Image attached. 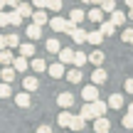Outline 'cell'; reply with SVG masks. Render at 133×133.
<instances>
[{"instance_id": "cell-1", "label": "cell", "mask_w": 133, "mask_h": 133, "mask_svg": "<svg viewBox=\"0 0 133 133\" xmlns=\"http://www.w3.org/2000/svg\"><path fill=\"white\" fill-rule=\"evenodd\" d=\"M47 25L54 30V32H66V35H71V30L76 27V25L71 22V20H64V17H52Z\"/></svg>"}, {"instance_id": "cell-2", "label": "cell", "mask_w": 133, "mask_h": 133, "mask_svg": "<svg viewBox=\"0 0 133 133\" xmlns=\"http://www.w3.org/2000/svg\"><path fill=\"white\" fill-rule=\"evenodd\" d=\"M81 99L84 101H96L99 99V86H94V84H89V86H84V89H81Z\"/></svg>"}, {"instance_id": "cell-3", "label": "cell", "mask_w": 133, "mask_h": 133, "mask_svg": "<svg viewBox=\"0 0 133 133\" xmlns=\"http://www.w3.org/2000/svg\"><path fill=\"white\" fill-rule=\"evenodd\" d=\"M106 79H109V74H106V69H101V66H96L94 74H91V81H94V86H101L106 84Z\"/></svg>"}, {"instance_id": "cell-4", "label": "cell", "mask_w": 133, "mask_h": 133, "mask_svg": "<svg viewBox=\"0 0 133 133\" xmlns=\"http://www.w3.org/2000/svg\"><path fill=\"white\" fill-rule=\"evenodd\" d=\"M57 104L62 106V109H71V106H74V94H69V91H62V94L57 96Z\"/></svg>"}, {"instance_id": "cell-5", "label": "cell", "mask_w": 133, "mask_h": 133, "mask_svg": "<svg viewBox=\"0 0 133 133\" xmlns=\"http://www.w3.org/2000/svg\"><path fill=\"white\" fill-rule=\"evenodd\" d=\"M109 126H111V121L106 118V116H96V118H94V131H96V133L109 131Z\"/></svg>"}, {"instance_id": "cell-6", "label": "cell", "mask_w": 133, "mask_h": 133, "mask_svg": "<svg viewBox=\"0 0 133 133\" xmlns=\"http://www.w3.org/2000/svg\"><path fill=\"white\" fill-rule=\"evenodd\" d=\"M47 74L52 76V79L64 76V64H62V62H57V64H47Z\"/></svg>"}, {"instance_id": "cell-7", "label": "cell", "mask_w": 133, "mask_h": 133, "mask_svg": "<svg viewBox=\"0 0 133 133\" xmlns=\"http://www.w3.org/2000/svg\"><path fill=\"white\" fill-rule=\"evenodd\" d=\"M30 17H32V22L39 25V27L49 22V17H47V12H44V10H32V15H30Z\"/></svg>"}, {"instance_id": "cell-8", "label": "cell", "mask_w": 133, "mask_h": 133, "mask_svg": "<svg viewBox=\"0 0 133 133\" xmlns=\"http://www.w3.org/2000/svg\"><path fill=\"white\" fill-rule=\"evenodd\" d=\"M39 81L35 79V76H25L22 79V91H27V94H32V91H37Z\"/></svg>"}, {"instance_id": "cell-9", "label": "cell", "mask_w": 133, "mask_h": 133, "mask_svg": "<svg viewBox=\"0 0 133 133\" xmlns=\"http://www.w3.org/2000/svg\"><path fill=\"white\" fill-rule=\"evenodd\" d=\"M12 66L15 71H27V66H30V62H27V57H12Z\"/></svg>"}, {"instance_id": "cell-10", "label": "cell", "mask_w": 133, "mask_h": 133, "mask_svg": "<svg viewBox=\"0 0 133 133\" xmlns=\"http://www.w3.org/2000/svg\"><path fill=\"white\" fill-rule=\"evenodd\" d=\"M109 109H123V94H111L109 101H106Z\"/></svg>"}, {"instance_id": "cell-11", "label": "cell", "mask_w": 133, "mask_h": 133, "mask_svg": "<svg viewBox=\"0 0 133 133\" xmlns=\"http://www.w3.org/2000/svg\"><path fill=\"white\" fill-rule=\"evenodd\" d=\"M79 116L84 121H89V118H96V114H94V106L89 104V101H84V104H81V111H79Z\"/></svg>"}, {"instance_id": "cell-12", "label": "cell", "mask_w": 133, "mask_h": 133, "mask_svg": "<svg viewBox=\"0 0 133 133\" xmlns=\"http://www.w3.org/2000/svg\"><path fill=\"white\" fill-rule=\"evenodd\" d=\"M99 32L104 35V37H111V35L116 32V27L111 25V20H101V22H99Z\"/></svg>"}, {"instance_id": "cell-13", "label": "cell", "mask_w": 133, "mask_h": 133, "mask_svg": "<svg viewBox=\"0 0 133 133\" xmlns=\"http://www.w3.org/2000/svg\"><path fill=\"white\" fill-rule=\"evenodd\" d=\"M15 74H17V71H15L12 66H3V69H0V79H3L5 84H12V79H15Z\"/></svg>"}, {"instance_id": "cell-14", "label": "cell", "mask_w": 133, "mask_h": 133, "mask_svg": "<svg viewBox=\"0 0 133 133\" xmlns=\"http://www.w3.org/2000/svg\"><path fill=\"white\" fill-rule=\"evenodd\" d=\"M15 104H17L20 109H30V104H32V101H30V94L27 91H20V94L15 96Z\"/></svg>"}, {"instance_id": "cell-15", "label": "cell", "mask_w": 133, "mask_h": 133, "mask_svg": "<svg viewBox=\"0 0 133 133\" xmlns=\"http://www.w3.org/2000/svg\"><path fill=\"white\" fill-rule=\"evenodd\" d=\"M71 39H74V44H84L86 42V30L74 27V30H71Z\"/></svg>"}, {"instance_id": "cell-16", "label": "cell", "mask_w": 133, "mask_h": 133, "mask_svg": "<svg viewBox=\"0 0 133 133\" xmlns=\"http://www.w3.org/2000/svg\"><path fill=\"white\" fill-rule=\"evenodd\" d=\"M57 57H59V62H62V64H71V57H74V49L64 47V49H59V52H57Z\"/></svg>"}, {"instance_id": "cell-17", "label": "cell", "mask_w": 133, "mask_h": 133, "mask_svg": "<svg viewBox=\"0 0 133 133\" xmlns=\"http://www.w3.org/2000/svg\"><path fill=\"white\" fill-rule=\"evenodd\" d=\"M84 126H86V121L81 118V116H71V121H69L66 128H71V131H84Z\"/></svg>"}, {"instance_id": "cell-18", "label": "cell", "mask_w": 133, "mask_h": 133, "mask_svg": "<svg viewBox=\"0 0 133 133\" xmlns=\"http://www.w3.org/2000/svg\"><path fill=\"white\" fill-rule=\"evenodd\" d=\"M64 74H66V81H71V84H79V81L84 79V76H81V69H76V66L69 69V71H64Z\"/></svg>"}, {"instance_id": "cell-19", "label": "cell", "mask_w": 133, "mask_h": 133, "mask_svg": "<svg viewBox=\"0 0 133 133\" xmlns=\"http://www.w3.org/2000/svg\"><path fill=\"white\" fill-rule=\"evenodd\" d=\"M86 62H91V64L101 66V64H104V52H101V49H94V52H91L89 57H86Z\"/></svg>"}, {"instance_id": "cell-20", "label": "cell", "mask_w": 133, "mask_h": 133, "mask_svg": "<svg viewBox=\"0 0 133 133\" xmlns=\"http://www.w3.org/2000/svg\"><path fill=\"white\" fill-rule=\"evenodd\" d=\"M25 35H27L30 39H39V35H42V27H39V25H27V30H25Z\"/></svg>"}, {"instance_id": "cell-21", "label": "cell", "mask_w": 133, "mask_h": 133, "mask_svg": "<svg viewBox=\"0 0 133 133\" xmlns=\"http://www.w3.org/2000/svg\"><path fill=\"white\" fill-rule=\"evenodd\" d=\"M71 116H74V114H69V109H62V114L57 116V123L62 126V128H66V126H69V121H71Z\"/></svg>"}, {"instance_id": "cell-22", "label": "cell", "mask_w": 133, "mask_h": 133, "mask_svg": "<svg viewBox=\"0 0 133 133\" xmlns=\"http://www.w3.org/2000/svg\"><path fill=\"white\" fill-rule=\"evenodd\" d=\"M123 22H126L123 10H114V12H111V25H114V27H118V25H123Z\"/></svg>"}, {"instance_id": "cell-23", "label": "cell", "mask_w": 133, "mask_h": 133, "mask_svg": "<svg viewBox=\"0 0 133 133\" xmlns=\"http://www.w3.org/2000/svg\"><path fill=\"white\" fill-rule=\"evenodd\" d=\"M5 15H8V25L10 27H20V25H22V17H20L15 10H10V12H5Z\"/></svg>"}, {"instance_id": "cell-24", "label": "cell", "mask_w": 133, "mask_h": 133, "mask_svg": "<svg viewBox=\"0 0 133 133\" xmlns=\"http://www.w3.org/2000/svg\"><path fill=\"white\" fill-rule=\"evenodd\" d=\"M44 47H47V52H49V54H57L59 49H62V44H59V39H54V37H49L47 42H44Z\"/></svg>"}, {"instance_id": "cell-25", "label": "cell", "mask_w": 133, "mask_h": 133, "mask_svg": "<svg viewBox=\"0 0 133 133\" xmlns=\"http://www.w3.org/2000/svg\"><path fill=\"white\" fill-rule=\"evenodd\" d=\"M12 10H15V12H17L20 17H22V20H25V17H30V15H32V8H30L27 3H20L17 8H12Z\"/></svg>"}, {"instance_id": "cell-26", "label": "cell", "mask_w": 133, "mask_h": 133, "mask_svg": "<svg viewBox=\"0 0 133 133\" xmlns=\"http://www.w3.org/2000/svg\"><path fill=\"white\" fill-rule=\"evenodd\" d=\"M17 47H20V57H35V44H27V42H25V44H17Z\"/></svg>"}, {"instance_id": "cell-27", "label": "cell", "mask_w": 133, "mask_h": 133, "mask_svg": "<svg viewBox=\"0 0 133 133\" xmlns=\"http://www.w3.org/2000/svg\"><path fill=\"white\" fill-rule=\"evenodd\" d=\"M64 8L62 0H44V10H52V12H59Z\"/></svg>"}, {"instance_id": "cell-28", "label": "cell", "mask_w": 133, "mask_h": 133, "mask_svg": "<svg viewBox=\"0 0 133 133\" xmlns=\"http://www.w3.org/2000/svg\"><path fill=\"white\" fill-rule=\"evenodd\" d=\"M86 42L89 44H101L104 42V35H101L99 30H96V32H86Z\"/></svg>"}, {"instance_id": "cell-29", "label": "cell", "mask_w": 133, "mask_h": 133, "mask_svg": "<svg viewBox=\"0 0 133 133\" xmlns=\"http://www.w3.org/2000/svg\"><path fill=\"white\" fill-rule=\"evenodd\" d=\"M30 66H32L35 71H37V74H42V71H47V62H44V59H32V62H30Z\"/></svg>"}, {"instance_id": "cell-30", "label": "cell", "mask_w": 133, "mask_h": 133, "mask_svg": "<svg viewBox=\"0 0 133 133\" xmlns=\"http://www.w3.org/2000/svg\"><path fill=\"white\" fill-rule=\"evenodd\" d=\"M71 64H74L76 69H81V66L86 64V54H84V52H74V57H71Z\"/></svg>"}, {"instance_id": "cell-31", "label": "cell", "mask_w": 133, "mask_h": 133, "mask_svg": "<svg viewBox=\"0 0 133 133\" xmlns=\"http://www.w3.org/2000/svg\"><path fill=\"white\" fill-rule=\"evenodd\" d=\"M96 8H101V12H114L116 10V0H101Z\"/></svg>"}, {"instance_id": "cell-32", "label": "cell", "mask_w": 133, "mask_h": 133, "mask_svg": "<svg viewBox=\"0 0 133 133\" xmlns=\"http://www.w3.org/2000/svg\"><path fill=\"white\" fill-rule=\"evenodd\" d=\"M86 17H89L91 22H101V20H104V12H101V8H91Z\"/></svg>"}, {"instance_id": "cell-33", "label": "cell", "mask_w": 133, "mask_h": 133, "mask_svg": "<svg viewBox=\"0 0 133 133\" xmlns=\"http://www.w3.org/2000/svg\"><path fill=\"white\" fill-rule=\"evenodd\" d=\"M91 106H94V114H96V116H106V109H109V106H106L104 101L96 99V101H91Z\"/></svg>"}, {"instance_id": "cell-34", "label": "cell", "mask_w": 133, "mask_h": 133, "mask_svg": "<svg viewBox=\"0 0 133 133\" xmlns=\"http://www.w3.org/2000/svg\"><path fill=\"white\" fill-rule=\"evenodd\" d=\"M0 64H3V66H10V64H12V52H10L8 47L0 52Z\"/></svg>"}, {"instance_id": "cell-35", "label": "cell", "mask_w": 133, "mask_h": 133, "mask_svg": "<svg viewBox=\"0 0 133 133\" xmlns=\"http://www.w3.org/2000/svg\"><path fill=\"white\" fill-rule=\"evenodd\" d=\"M69 20H71L74 25L84 22V10H71V12H69Z\"/></svg>"}, {"instance_id": "cell-36", "label": "cell", "mask_w": 133, "mask_h": 133, "mask_svg": "<svg viewBox=\"0 0 133 133\" xmlns=\"http://www.w3.org/2000/svg\"><path fill=\"white\" fill-rule=\"evenodd\" d=\"M17 44H20V37H17V35H8V37H5V47H8V49H12V47H17Z\"/></svg>"}, {"instance_id": "cell-37", "label": "cell", "mask_w": 133, "mask_h": 133, "mask_svg": "<svg viewBox=\"0 0 133 133\" xmlns=\"http://www.w3.org/2000/svg\"><path fill=\"white\" fill-rule=\"evenodd\" d=\"M10 96H12V86L3 81V84H0V99H10Z\"/></svg>"}, {"instance_id": "cell-38", "label": "cell", "mask_w": 133, "mask_h": 133, "mask_svg": "<svg viewBox=\"0 0 133 133\" xmlns=\"http://www.w3.org/2000/svg\"><path fill=\"white\" fill-rule=\"evenodd\" d=\"M121 39H123L126 44H131V42H133V27H126L123 35H121Z\"/></svg>"}, {"instance_id": "cell-39", "label": "cell", "mask_w": 133, "mask_h": 133, "mask_svg": "<svg viewBox=\"0 0 133 133\" xmlns=\"http://www.w3.org/2000/svg\"><path fill=\"white\" fill-rule=\"evenodd\" d=\"M123 128H133V114H126L123 116Z\"/></svg>"}, {"instance_id": "cell-40", "label": "cell", "mask_w": 133, "mask_h": 133, "mask_svg": "<svg viewBox=\"0 0 133 133\" xmlns=\"http://www.w3.org/2000/svg\"><path fill=\"white\" fill-rule=\"evenodd\" d=\"M0 27H8V15L0 10Z\"/></svg>"}, {"instance_id": "cell-41", "label": "cell", "mask_w": 133, "mask_h": 133, "mask_svg": "<svg viewBox=\"0 0 133 133\" xmlns=\"http://www.w3.org/2000/svg\"><path fill=\"white\" fill-rule=\"evenodd\" d=\"M37 133H52V128H49L47 123H42V126H39V128H37Z\"/></svg>"}, {"instance_id": "cell-42", "label": "cell", "mask_w": 133, "mask_h": 133, "mask_svg": "<svg viewBox=\"0 0 133 133\" xmlns=\"http://www.w3.org/2000/svg\"><path fill=\"white\" fill-rule=\"evenodd\" d=\"M32 5H35L37 10H44V0H32Z\"/></svg>"}, {"instance_id": "cell-43", "label": "cell", "mask_w": 133, "mask_h": 133, "mask_svg": "<svg viewBox=\"0 0 133 133\" xmlns=\"http://www.w3.org/2000/svg\"><path fill=\"white\" fill-rule=\"evenodd\" d=\"M126 91H128V94H133V79H126Z\"/></svg>"}, {"instance_id": "cell-44", "label": "cell", "mask_w": 133, "mask_h": 133, "mask_svg": "<svg viewBox=\"0 0 133 133\" xmlns=\"http://www.w3.org/2000/svg\"><path fill=\"white\" fill-rule=\"evenodd\" d=\"M20 3H22V0H5V5H10V8H17Z\"/></svg>"}, {"instance_id": "cell-45", "label": "cell", "mask_w": 133, "mask_h": 133, "mask_svg": "<svg viewBox=\"0 0 133 133\" xmlns=\"http://www.w3.org/2000/svg\"><path fill=\"white\" fill-rule=\"evenodd\" d=\"M0 49H5V35H0Z\"/></svg>"}, {"instance_id": "cell-46", "label": "cell", "mask_w": 133, "mask_h": 133, "mask_svg": "<svg viewBox=\"0 0 133 133\" xmlns=\"http://www.w3.org/2000/svg\"><path fill=\"white\" fill-rule=\"evenodd\" d=\"M123 5H128V8H133V0H126V3Z\"/></svg>"}, {"instance_id": "cell-47", "label": "cell", "mask_w": 133, "mask_h": 133, "mask_svg": "<svg viewBox=\"0 0 133 133\" xmlns=\"http://www.w3.org/2000/svg\"><path fill=\"white\" fill-rule=\"evenodd\" d=\"M128 114H133V101H131V104H128Z\"/></svg>"}, {"instance_id": "cell-48", "label": "cell", "mask_w": 133, "mask_h": 133, "mask_svg": "<svg viewBox=\"0 0 133 133\" xmlns=\"http://www.w3.org/2000/svg\"><path fill=\"white\" fill-rule=\"evenodd\" d=\"M3 8H5V0H0V10H3Z\"/></svg>"}, {"instance_id": "cell-49", "label": "cell", "mask_w": 133, "mask_h": 133, "mask_svg": "<svg viewBox=\"0 0 133 133\" xmlns=\"http://www.w3.org/2000/svg\"><path fill=\"white\" fill-rule=\"evenodd\" d=\"M99 3H101V0H91V5H99Z\"/></svg>"}, {"instance_id": "cell-50", "label": "cell", "mask_w": 133, "mask_h": 133, "mask_svg": "<svg viewBox=\"0 0 133 133\" xmlns=\"http://www.w3.org/2000/svg\"><path fill=\"white\" fill-rule=\"evenodd\" d=\"M81 3H84V5H91V0H81Z\"/></svg>"}, {"instance_id": "cell-51", "label": "cell", "mask_w": 133, "mask_h": 133, "mask_svg": "<svg viewBox=\"0 0 133 133\" xmlns=\"http://www.w3.org/2000/svg\"><path fill=\"white\" fill-rule=\"evenodd\" d=\"M128 17H131V20H133V8H131V12H128Z\"/></svg>"}, {"instance_id": "cell-52", "label": "cell", "mask_w": 133, "mask_h": 133, "mask_svg": "<svg viewBox=\"0 0 133 133\" xmlns=\"http://www.w3.org/2000/svg\"><path fill=\"white\" fill-rule=\"evenodd\" d=\"M104 133H109V131H104Z\"/></svg>"}]
</instances>
